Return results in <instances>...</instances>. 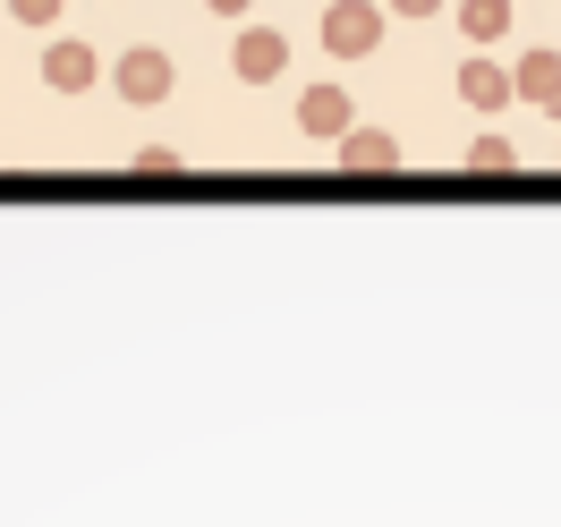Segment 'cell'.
I'll return each mask as SVG.
<instances>
[{"instance_id": "obj_14", "label": "cell", "mask_w": 561, "mask_h": 527, "mask_svg": "<svg viewBox=\"0 0 561 527\" xmlns=\"http://www.w3.org/2000/svg\"><path fill=\"white\" fill-rule=\"evenodd\" d=\"M545 111H553V119H561V94H553V103H545Z\"/></svg>"}, {"instance_id": "obj_2", "label": "cell", "mask_w": 561, "mask_h": 527, "mask_svg": "<svg viewBox=\"0 0 561 527\" xmlns=\"http://www.w3.org/2000/svg\"><path fill=\"white\" fill-rule=\"evenodd\" d=\"M111 85L128 94V103H162L179 85V69H171V51H153V43H137V51H119V69H111Z\"/></svg>"}, {"instance_id": "obj_12", "label": "cell", "mask_w": 561, "mask_h": 527, "mask_svg": "<svg viewBox=\"0 0 561 527\" xmlns=\"http://www.w3.org/2000/svg\"><path fill=\"white\" fill-rule=\"evenodd\" d=\"M391 9H400V18H434L443 0H391Z\"/></svg>"}, {"instance_id": "obj_4", "label": "cell", "mask_w": 561, "mask_h": 527, "mask_svg": "<svg viewBox=\"0 0 561 527\" xmlns=\"http://www.w3.org/2000/svg\"><path fill=\"white\" fill-rule=\"evenodd\" d=\"M298 128L307 137H350V94L341 85H307L298 94Z\"/></svg>"}, {"instance_id": "obj_11", "label": "cell", "mask_w": 561, "mask_h": 527, "mask_svg": "<svg viewBox=\"0 0 561 527\" xmlns=\"http://www.w3.org/2000/svg\"><path fill=\"white\" fill-rule=\"evenodd\" d=\"M9 18H18V26H51V18H60V0H9Z\"/></svg>"}, {"instance_id": "obj_1", "label": "cell", "mask_w": 561, "mask_h": 527, "mask_svg": "<svg viewBox=\"0 0 561 527\" xmlns=\"http://www.w3.org/2000/svg\"><path fill=\"white\" fill-rule=\"evenodd\" d=\"M375 43H383L375 0H332V9H323V51H332V60H366Z\"/></svg>"}, {"instance_id": "obj_3", "label": "cell", "mask_w": 561, "mask_h": 527, "mask_svg": "<svg viewBox=\"0 0 561 527\" xmlns=\"http://www.w3.org/2000/svg\"><path fill=\"white\" fill-rule=\"evenodd\" d=\"M230 69H239L247 85H273V77L289 69V43H280L273 26H239V43H230Z\"/></svg>"}, {"instance_id": "obj_9", "label": "cell", "mask_w": 561, "mask_h": 527, "mask_svg": "<svg viewBox=\"0 0 561 527\" xmlns=\"http://www.w3.org/2000/svg\"><path fill=\"white\" fill-rule=\"evenodd\" d=\"M459 35L468 43H502L511 35V0H459Z\"/></svg>"}, {"instance_id": "obj_6", "label": "cell", "mask_w": 561, "mask_h": 527, "mask_svg": "<svg viewBox=\"0 0 561 527\" xmlns=\"http://www.w3.org/2000/svg\"><path fill=\"white\" fill-rule=\"evenodd\" d=\"M459 94H468L477 111H502L511 94H519V77L502 69V60H468V69H459Z\"/></svg>"}, {"instance_id": "obj_13", "label": "cell", "mask_w": 561, "mask_h": 527, "mask_svg": "<svg viewBox=\"0 0 561 527\" xmlns=\"http://www.w3.org/2000/svg\"><path fill=\"white\" fill-rule=\"evenodd\" d=\"M213 18H247V0H205Z\"/></svg>"}, {"instance_id": "obj_8", "label": "cell", "mask_w": 561, "mask_h": 527, "mask_svg": "<svg viewBox=\"0 0 561 527\" xmlns=\"http://www.w3.org/2000/svg\"><path fill=\"white\" fill-rule=\"evenodd\" d=\"M511 77H519L527 103H553V94H561V51H519V69H511Z\"/></svg>"}, {"instance_id": "obj_10", "label": "cell", "mask_w": 561, "mask_h": 527, "mask_svg": "<svg viewBox=\"0 0 561 527\" xmlns=\"http://www.w3.org/2000/svg\"><path fill=\"white\" fill-rule=\"evenodd\" d=\"M468 162H477V171H511V137H477Z\"/></svg>"}, {"instance_id": "obj_5", "label": "cell", "mask_w": 561, "mask_h": 527, "mask_svg": "<svg viewBox=\"0 0 561 527\" xmlns=\"http://www.w3.org/2000/svg\"><path fill=\"white\" fill-rule=\"evenodd\" d=\"M94 77H103V60H94L85 43H51V51H43V85H60V94H85Z\"/></svg>"}, {"instance_id": "obj_7", "label": "cell", "mask_w": 561, "mask_h": 527, "mask_svg": "<svg viewBox=\"0 0 561 527\" xmlns=\"http://www.w3.org/2000/svg\"><path fill=\"white\" fill-rule=\"evenodd\" d=\"M341 162H350V171H391L400 145H391L383 128H350V137H341Z\"/></svg>"}]
</instances>
